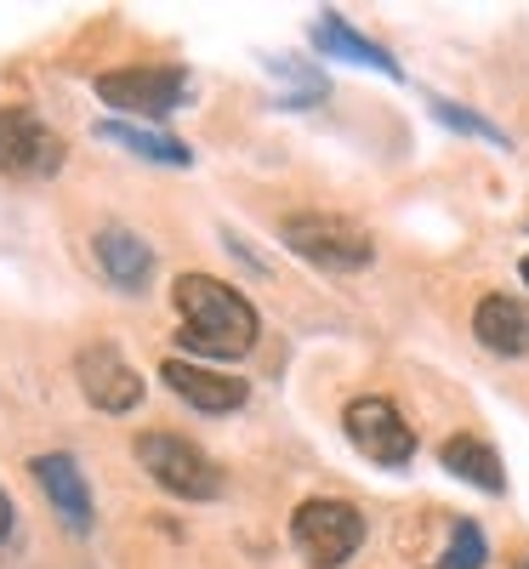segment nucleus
Segmentation results:
<instances>
[{"instance_id": "1", "label": "nucleus", "mask_w": 529, "mask_h": 569, "mask_svg": "<svg viewBox=\"0 0 529 569\" xmlns=\"http://www.w3.org/2000/svg\"><path fill=\"white\" fill-rule=\"evenodd\" d=\"M171 302H177V319H182L177 342L188 353H200V359L233 365V359H246L257 348V337H262L257 308L217 273H182L171 284Z\"/></svg>"}, {"instance_id": "2", "label": "nucleus", "mask_w": 529, "mask_h": 569, "mask_svg": "<svg viewBox=\"0 0 529 569\" xmlns=\"http://www.w3.org/2000/svg\"><path fill=\"white\" fill-rule=\"evenodd\" d=\"M137 467L149 472V479L177 496V501H217L222 496V467L182 433H166V427H149V433H137L131 445Z\"/></svg>"}, {"instance_id": "3", "label": "nucleus", "mask_w": 529, "mask_h": 569, "mask_svg": "<svg viewBox=\"0 0 529 569\" xmlns=\"http://www.w3.org/2000/svg\"><path fill=\"white\" fill-rule=\"evenodd\" d=\"M279 240H285V251H297L302 262H313L325 273H359L376 262V240L336 211H291L279 222Z\"/></svg>"}, {"instance_id": "4", "label": "nucleus", "mask_w": 529, "mask_h": 569, "mask_svg": "<svg viewBox=\"0 0 529 569\" xmlns=\"http://www.w3.org/2000/svg\"><path fill=\"white\" fill-rule=\"evenodd\" d=\"M291 547L313 569H342L365 547V512L342 496H308L291 512Z\"/></svg>"}, {"instance_id": "5", "label": "nucleus", "mask_w": 529, "mask_h": 569, "mask_svg": "<svg viewBox=\"0 0 529 569\" xmlns=\"http://www.w3.org/2000/svg\"><path fill=\"white\" fill-rule=\"evenodd\" d=\"M91 91L120 109V114H142V120H166L171 109L188 103V69L182 63H137V69H103L91 80Z\"/></svg>"}, {"instance_id": "6", "label": "nucleus", "mask_w": 529, "mask_h": 569, "mask_svg": "<svg viewBox=\"0 0 529 569\" xmlns=\"http://www.w3.org/2000/svg\"><path fill=\"white\" fill-rule=\"evenodd\" d=\"M342 433L376 467H410V456H416V433H410V421L399 416V405L388 393H359L342 410Z\"/></svg>"}, {"instance_id": "7", "label": "nucleus", "mask_w": 529, "mask_h": 569, "mask_svg": "<svg viewBox=\"0 0 529 569\" xmlns=\"http://www.w3.org/2000/svg\"><path fill=\"white\" fill-rule=\"evenodd\" d=\"M63 160H69L63 137L34 109H0V177L46 182V177L63 171Z\"/></svg>"}, {"instance_id": "8", "label": "nucleus", "mask_w": 529, "mask_h": 569, "mask_svg": "<svg viewBox=\"0 0 529 569\" xmlns=\"http://www.w3.org/2000/svg\"><path fill=\"white\" fill-rule=\"evenodd\" d=\"M74 376H80L86 405L103 416H131L142 405V376L126 365V353L114 342H86L74 353Z\"/></svg>"}, {"instance_id": "9", "label": "nucleus", "mask_w": 529, "mask_h": 569, "mask_svg": "<svg viewBox=\"0 0 529 569\" xmlns=\"http://www.w3.org/2000/svg\"><path fill=\"white\" fill-rule=\"evenodd\" d=\"M29 479L40 485L46 507L58 512V525H63L69 536H91L98 512H91V490H86V472H80V461H74V456H63V450L34 456V461H29Z\"/></svg>"}, {"instance_id": "10", "label": "nucleus", "mask_w": 529, "mask_h": 569, "mask_svg": "<svg viewBox=\"0 0 529 569\" xmlns=\"http://www.w3.org/2000/svg\"><path fill=\"white\" fill-rule=\"evenodd\" d=\"M160 376H166V388H171L182 405H194V410H206V416H228V410H239V405L251 399L246 376L206 370V365H188V359H166Z\"/></svg>"}, {"instance_id": "11", "label": "nucleus", "mask_w": 529, "mask_h": 569, "mask_svg": "<svg viewBox=\"0 0 529 569\" xmlns=\"http://www.w3.org/2000/svg\"><path fill=\"white\" fill-rule=\"evenodd\" d=\"M91 251H98V268L109 273L114 291H126V297H142V291H149V279H154V251H149V240H142V233L109 222V228L91 233Z\"/></svg>"}, {"instance_id": "12", "label": "nucleus", "mask_w": 529, "mask_h": 569, "mask_svg": "<svg viewBox=\"0 0 529 569\" xmlns=\"http://www.w3.org/2000/svg\"><path fill=\"white\" fill-rule=\"evenodd\" d=\"M308 34H313V46H319L325 58H348V63H365V69L388 74V80H405V69H399V58L388 52V46H376L370 34H359L342 12H325Z\"/></svg>"}, {"instance_id": "13", "label": "nucleus", "mask_w": 529, "mask_h": 569, "mask_svg": "<svg viewBox=\"0 0 529 569\" xmlns=\"http://www.w3.org/2000/svg\"><path fill=\"white\" fill-rule=\"evenodd\" d=\"M472 337L485 342L490 353H501V359H523L529 353V313H523V302H512V297H485L472 308Z\"/></svg>"}, {"instance_id": "14", "label": "nucleus", "mask_w": 529, "mask_h": 569, "mask_svg": "<svg viewBox=\"0 0 529 569\" xmlns=\"http://www.w3.org/2000/svg\"><path fill=\"white\" fill-rule=\"evenodd\" d=\"M439 461H445V472H456L461 485L485 490V496H507V467H501V456H496L485 439L456 433V439L439 445Z\"/></svg>"}, {"instance_id": "15", "label": "nucleus", "mask_w": 529, "mask_h": 569, "mask_svg": "<svg viewBox=\"0 0 529 569\" xmlns=\"http://www.w3.org/2000/svg\"><path fill=\"white\" fill-rule=\"evenodd\" d=\"M98 137L103 142H120L126 154H137V160H149V166H194V149L188 142H177V137H166V131H149V126H126V120H103L98 126Z\"/></svg>"}, {"instance_id": "16", "label": "nucleus", "mask_w": 529, "mask_h": 569, "mask_svg": "<svg viewBox=\"0 0 529 569\" xmlns=\"http://www.w3.org/2000/svg\"><path fill=\"white\" fill-rule=\"evenodd\" d=\"M485 558H490L485 530H478L472 518H456V530H450V547H445L439 569H485Z\"/></svg>"}, {"instance_id": "17", "label": "nucleus", "mask_w": 529, "mask_h": 569, "mask_svg": "<svg viewBox=\"0 0 529 569\" xmlns=\"http://www.w3.org/2000/svg\"><path fill=\"white\" fill-rule=\"evenodd\" d=\"M432 103V114H439L450 131H467V137H485V142H496V149H512V137L501 131V126H490L485 114H472V109H456L450 98H427Z\"/></svg>"}, {"instance_id": "18", "label": "nucleus", "mask_w": 529, "mask_h": 569, "mask_svg": "<svg viewBox=\"0 0 529 569\" xmlns=\"http://www.w3.org/2000/svg\"><path fill=\"white\" fill-rule=\"evenodd\" d=\"M12 530H18V507H12L7 490H0V541H12Z\"/></svg>"}, {"instance_id": "19", "label": "nucleus", "mask_w": 529, "mask_h": 569, "mask_svg": "<svg viewBox=\"0 0 529 569\" xmlns=\"http://www.w3.org/2000/svg\"><path fill=\"white\" fill-rule=\"evenodd\" d=\"M518 273H523V284H529V257H523V262H518Z\"/></svg>"}, {"instance_id": "20", "label": "nucleus", "mask_w": 529, "mask_h": 569, "mask_svg": "<svg viewBox=\"0 0 529 569\" xmlns=\"http://www.w3.org/2000/svg\"><path fill=\"white\" fill-rule=\"evenodd\" d=\"M518 569H529V552H523V558H518Z\"/></svg>"}]
</instances>
